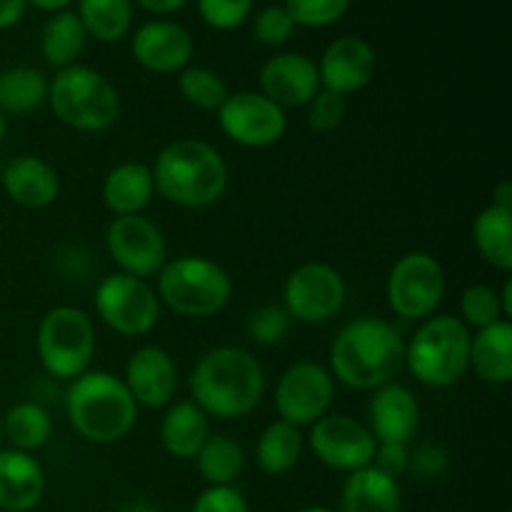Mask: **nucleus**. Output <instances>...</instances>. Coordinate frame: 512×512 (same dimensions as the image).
<instances>
[{
  "label": "nucleus",
  "instance_id": "1",
  "mask_svg": "<svg viewBox=\"0 0 512 512\" xmlns=\"http://www.w3.org/2000/svg\"><path fill=\"white\" fill-rule=\"evenodd\" d=\"M193 403L208 418L238 420L258 408L265 395V375L258 358L238 345L208 350L188 378Z\"/></svg>",
  "mask_w": 512,
  "mask_h": 512
},
{
  "label": "nucleus",
  "instance_id": "2",
  "mask_svg": "<svg viewBox=\"0 0 512 512\" xmlns=\"http://www.w3.org/2000/svg\"><path fill=\"white\" fill-rule=\"evenodd\" d=\"M405 363V343L383 318L345 323L330 345V375L355 390H378L393 383Z\"/></svg>",
  "mask_w": 512,
  "mask_h": 512
},
{
  "label": "nucleus",
  "instance_id": "3",
  "mask_svg": "<svg viewBox=\"0 0 512 512\" xmlns=\"http://www.w3.org/2000/svg\"><path fill=\"white\" fill-rule=\"evenodd\" d=\"M155 193L180 208H210L228 190V163L218 148L198 138H180L155 158Z\"/></svg>",
  "mask_w": 512,
  "mask_h": 512
},
{
  "label": "nucleus",
  "instance_id": "4",
  "mask_svg": "<svg viewBox=\"0 0 512 512\" xmlns=\"http://www.w3.org/2000/svg\"><path fill=\"white\" fill-rule=\"evenodd\" d=\"M65 415L83 440L113 445L128 438L138 423V403L123 378L105 370H85L80 378L70 380Z\"/></svg>",
  "mask_w": 512,
  "mask_h": 512
},
{
  "label": "nucleus",
  "instance_id": "5",
  "mask_svg": "<svg viewBox=\"0 0 512 512\" xmlns=\"http://www.w3.org/2000/svg\"><path fill=\"white\" fill-rule=\"evenodd\" d=\"M48 105L55 118L80 133H103L120 118V95L115 85L88 65L55 70L48 85Z\"/></svg>",
  "mask_w": 512,
  "mask_h": 512
},
{
  "label": "nucleus",
  "instance_id": "6",
  "mask_svg": "<svg viewBox=\"0 0 512 512\" xmlns=\"http://www.w3.org/2000/svg\"><path fill=\"white\" fill-rule=\"evenodd\" d=\"M405 363L418 383L450 388L470 370V328L455 315L420 320L413 340L405 345Z\"/></svg>",
  "mask_w": 512,
  "mask_h": 512
},
{
  "label": "nucleus",
  "instance_id": "7",
  "mask_svg": "<svg viewBox=\"0 0 512 512\" xmlns=\"http://www.w3.org/2000/svg\"><path fill=\"white\" fill-rule=\"evenodd\" d=\"M158 300L183 318L218 315L233 298L228 270L203 255H180L158 273Z\"/></svg>",
  "mask_w": 512,
  "mask_h": 512
},
{
  "label": "nucleus",
  "instance_id": "8",
  "mask_svg": "<svg viewBox=\"0 0 512 512\" xmlns=\"http://www.w3.org/2000/svg\"><path fill=\"white\" fill-rule=\"evenodd\" d=\"M45 373L58 380H75L90 370L95 355V328L85 310L58 305L40 320L35 338Z\"/></svg>",
  "mask_w": 512,
  "mask_h": 512
},
{
  "label": "nucleus",
  "instance_id": "9",
  "mask_svg": "<svg viewBox=\"0 0 512 512\" xmlns=\"http://www.w3.org/2000/svg\"><path fill=\"white\" fill-rule=\"evenodd\" d=\"M445 295V270L435 255L413 250L398 258L388 275L385 298L403 320H425L438 310Z\"/></svg>",
  "mask_w": 512,
  "mask_h": 512
},
{
  "label": "nucleus",
  "instance_id": "10",
  "mask_svg": "<svg viewBox=\"0 0 512 512\" xmlns=\"http://www.w3.org/2000/svg\"><path fill=\"white\" fill-rule=\"evenodd\" d=\"M95 310L110 330L128 338L148 335L160 320V300L153 285L125 273L105 275L95 288Z\"/></svg>",
  "mask_w": 512,
  "mask_h": 512
},
{
  "label": "nucleus",
  "instance_id": "11",
  "mask_svg": "<svg viewBox=\"0 0 512 512\" xmlns=\"http://www.w3.org/2000/svg\"><path fill=\"white\" fill-rule=\"evenodd\" d=\"M348 295L345 278L328 263H303L283 285V308L290 320L305 325L328 323L340 313Z\"/></svg>",
  "mask_w": 512,
  "mask_h": 512
},
{
  "label": "nucleus",
  "instance_id": "12",
  "mask_svg": "<svg viewBox=\"0 0 512 512\" xmlns=\"http://www.w3.org/2000/svg\"><path fill=\"white\" fill-rule=\"evenodd\" d=\"M105 248L118 273L148 280L168 263V243L153 220L145 215H118L105 230Z\"/></svg>",
  "mask_w": 512,
  "mask_h": 512
},
{
  "label": "nucleus",
  "instance_id": "13",
  "mask_svg": "<svg viewBox=\"0 0 512 512\" xmlns=\"http://www.w3.org/2000/svg\"><path fill=\"white\" fill-rule=\"evenodd\" d=\"M335 400V380L328 368L313 360L295 363L275 385V408L280 420L305 428L330 413Z\"/></svg>",
  "mask_w": 512,
  "mask_h": 512
},
{
  "label": "nucleus",
  "instance_id": "14",
  "mask_svg": "<svg viewBox=\"0 0 512 512\" xmlns=\"http://www.w3.org/2000/svg\"><path fill=\"white\" fill-rule=\"evenodd\" d=\"M220 130L228 135L233 143L243 148H270L278 143L288 128V118L280 105L265 98L255 90H238L225 98L218 110Z\"/></svg>",
  "mask_w": 512,
  "mask_h": 512
},
{
  "label": "nucleus",
  "instance_id": "15",
  "mask_svg": "<svg viewBox=\"0 0 512 512\" xmlns=\"http://www.w3.org/2000/svg\"><path fill=\"white\" fill-rule=\"evenodd\" d=\"M375 438L360 420L328 413L310 425V450L323 465L343 473L368 468L375 455Z\"/></svg>",
  "mask_w": 512,
  "mask_h": 512
},
{
  "label": "nucleus",
  "instance_id": "16",
  "mask_svg": "<svg viewBox=\"0 0 512 512\" xmlns=\"http://www.w3.org/2000/svg\"><path fill=\"white\" fill-rule=\"evenodd\" d=\"M375 68H378V55L373 45L358 35H343L335 38L320 55V88L348 98L373 83Z\"/></svg>",
  "mask_w": 512,
  "mask_h": 512
},
{
  "label": "nucleus",
  "instance_id": "17",
  "mask_svg": "<svg viewBox=\"0 0 512 512\" xmlns=\"http://www.w3.org/2000/svg\"><path fill=\"white\" fill-rule=\"evenodd\" d=\"M133 58L158 75L180 73L193 58V35L175 20H148L133 33Z\"/></svg>",
  "mask_w": 512,
  "mask_h": 512
},
{
  "label": "nucleus",
  "instance_id": "18",
  "mask_svg": "<svg viewBox=\"0 0 512 512\" xmlns=\"http://www.w3.org/2000/svg\"><path fill=\"white\" fill-rule=\"evenodd\" d=\"M123 383L138 408H168L178 390V368L168 350L143 345L125 363Z\"/></svg>",
  "mask_w": 512,
  "mask_h": 512
},
{
  "label": "nucleus",
  "instance_id": "19",
  "mask_svg": "<svg viewBox=\"0 0 512 512\" xmlns=\"http://www.w3.org/2000/svg\"><path fill=\"white\" fill-rule=\"evenodd\" d=\"M318 90V63L303 53H278L260 68V93L283 110L303 108Z\"/></svg>",
  "mask_w": 512,
  "mask_h": 512
},
{
  "label": "nucleus",
  "instance_id": "20",
  "mask_svg": "<svg viewBox=\"0 0 512 512\" xmlns=\"http://www.w3.org/2000/svg\"><path fill=\"white\" fill-rule=\"evenodd\" d=\"M370 433L375 443L408 445L420 425V405L405 385L388 383L378 388L368 405Z\"/></svg>",
  "mask_w": 512,
  "mask_h": 512
},
{
  "label": "nucleus",
  "instance_id": "21",
  "mask_svg": "<svg viewBox=\"0 0 512 512\" xmlns=\"http://www.w3.org/2000/svg\"><path fill=\"white\" fill-rule=\"evenodd\" d=\"M0 188L20 208L43 210L60 195L58 170L38 155H18L3 165Z\"/></svg>",
  "mask_w": 512,
  "mask_h": 512
},
{
  "label": "nucleus",
  "instance_id": "22",
  "mask_svg": "<svg viewBox=\"0 0 512 512\" xmlns=\"http://www.w3.org/2000/svg\"><path fill=\"white\" fill-rule=\"evenodd\" d=\"M45 493V470L30 453L0 450V510L30 512Z\"/></svg>",
  "mask_w": 512,
  "mask_h": 512
},
{
  "label": "nucleus",
  "instance_id": "23",
  "mask_svg": "<svg viewBox=\"0 0 512 512\" xmlns=\"http://www.w3.org/2000/svg\"><path fill=\"white\" fill-rule=\"evenodd\" d=\"M208 438L210 418L193 400H178L168 405L160 420V445L170 458L195 460Z\"/></svg>",
  "mask_w": 512,
  "mask_h": 512
},
{
  "label": "nucleus",
  "instance_id": "24",
  "mask_svg": "<svg viewBox=\"0 0 512 512\" xmlns=\"http://www.w3.org/2000/svg\"><path fill=\"white\" fill-rule=\"evenodd\" d=\"M403 490L398 478L368 465L348 475L340 493V512H400Z\"/></svg>",
  "mask_w": 512,
  "mask_h": 512
},
{
  "label": "nucleus",
  "instance_id": "25",
  "mask_svg": "<svg viewBox=\"0 0 512 512\" xmlns=\"http://www.w3.org/2000/svg\"><path fill=\"white\" fill-rule=\"evenodd\" d=\"M153 195V170L138 160L115 165L103 180V203L115 218L118 215H143Z\"/></svg>",
  "mask_w": 512,
  "mask_h": 512
},
{
  "label": "nucleus",
  "instance_id": "26",
  "mask_svg": "<svg viewBox=\"0 0 512 512\" xmlns=\"http://www.w3.org/2000/svg\"><path fill=\"white\" fill-rule=\"evenodd\" d=\"M470 368L490 385L512 380V325L510 320L488 325L470 335Z\"/></svg>",
  "mask_w": 512,
  "mask_h": 512
},
{
  "label": "nucleus",
  "instance_id": "27",
  "mask_svg": "<svg viewBox=\"0 0 512 512\" xmlns=\"http://www.w3.org/2000/svg\"><path fill=\"white\" fill-rule=\"evenodd\" d=\"M85 43H88V33H85L83 23H80L75 10H60L48 18L40 33V50L50 68L63 70L68 65L78 63L83 55Z\"/></svg>",
  "mask_w": 512,
  "mask_h": 512
},
{
  "label": "nucleus",
  "instance_id": "28",
  "mask_svg": "<svg viewBox=\"0 0 512 512\" xmlns=\"http://www.w3.org/2000/svg\"><path fill=\"white\" fill-rule=\"evenodd\" d=\"M473 243L480 258L493 268L512 270V208L490 203L478 213L473 223Z\"/></svg>",
  "mask_w": 512,
  "mask_h": 512
},
{
  "label": "nucleus",
  "instance_id": "29",
  "mask_svg": "<svg viewBox=\"0 0 512 512\" xmlns=\"http://www.w3.org/2000/svg\"><path fill=\"white\" fill-rule=\"evenodd\" d=\"M300 455H303V433L285 420H273L260 433L258 445H255V463L265 475H273V478L290 473L298 465Z\"/></svg>",
  "mask_w": 512,
  "mask_h": 512
},
{
  "label": "nucleus",
  "instance_id": "30",
  "mask_svg": "<svg viewBox=\"0 0 512 512\" xmlns=\"http://www.w3.org/2000/svg\"><path fill=\"white\" fill-rule=\"evenodd\" d=\"M53 435V418L48 410L33 400L15 403L3 415V440H8L10 448L20 453H30L45 448Z\"/></svg>",
  "mask_w": 512,
  "mask_h": 512
},
{
  "label": "nucleus",
  "instance_id": "31",
  "mask_svg": "<svg viewBox=\"0 0 512 512\" xmlns=\"http://www.w3.org/2000/svg\"><path fill=\"white\" fill-rule=\"evenodd\" d=\"M50 80L30 65L0 70V110L5 115H28L48 103Z\"/></svg>",
  "mask_w": 512,
  "mask_h": 512
},
{
  "label": "nucleus",
  "instance_id": "32",
  "mask_svg": "<svg viewBox=\"0 0 512 512\" xmlns=\"http://www.w3.org/2000/svg\"><path fill=\"white\" fill-rule=\"evenodd\" d=\"M75 13L98 43H118L133 28V0H78Z\"/></svg>",
  "mask_w": 512,
  "mask_h": 512
},
{
  "label": "nucleus",
  "instance_id": "33",
  "mask_svg": "<svg viewBox=\"0 0 512 512\" xmlns=\"http://www.w3.org/2000/svg\"><path fill=\"white\" fill-rule=\"evenodd\" d=\"M195 463L208 485H233L245 468V450L228 435H210L195 455Z\"/></svg>",
  "mask_w": 512,
  "mask_h": 512
},
{
  "label": "nucleus",
  "instance_id": "34",
  "mask_svg": "<svg viewBox=\"0 0 512 512\" xmlns=\"http://www.w3.org/2000/svg\"><path fill=\"white\" fill-rule=\"evenodd\" d=\"M178 88L190 105L200 110H215V113L230 95L225 80L215 70L203 68V65H188L180 70Z\"/></svg>",
  "mask_w": 512,
  "mask_h": 512
},
{
  "label": "nucleus",
  "instance_id": "35",
  "mask_svg": "<svg viewBox=\"0 0 512 512\" xmlns=\"http://www.w3.org/2000/svg\"><path fill=\"white\" fill-rule=\"evenodd\" d=\"M460 320H463L468 328L483 330L488 325L500 323V320H508L503 313V305H500V293L493 285H470L463 290V298H460Z\"/></svg>",
  "mask_w": 512,
  "mask_h": 512
},
{
  "label": "nucleus",
  "instance_id": "36",
  "mask_svg": "<svg viewBox=\"0 0 512 512\" xmlns=\"http://www.w3.org/2000/svg\"><path fill=\"white\" fill-rule=\"evenodd\" d=\"M290 315L285 313L283 305H260L245 320V335L253 340L255 345H278L288 338L290 333Z\"/></svg>",
  "mask_w": 512,
  "mask_h": 512
},
{
  "label": "nucleus",
  "instance_id": "37",
  "mask_svg": "<svg viewBox=\"0 0 512 512\" xmlns=\"http://www.w3.org/2000/svg\"><path fill=\"white\" fill-rule=\"evenodd\" d=\"M353 0H285L283 8L295 25L303 28H328L350 10Z\"/></svg>",
  "mask_w": 512,
  "mask_h": 512
},
{
  "label": "nucleus",
  "instance_id": "38",
  "mask_svg": "<svg viewBox=\"0 0 512 512\" xmlns=\"http://www.w3.org/2000/svg\"><path fill=\"white\" fill-rule=\"evenodd\" d=\"M198 13L205 25L213 30L228 33V30L240 28L250 18L255 0H195Z\"/></svg>",
  "mask_w": 512,
  "mask_h": 512
},
{
  "label": "nucleus",
  "instance_id": "39",
  "mask_svg": "<svg viewBox=\"0 0 512 512\" xmlns=\"http://www.w3.org/2000/svg\"><path fill=\"white\" fill-rule=\"evenodd\" d=\"M295 28L298 25L293 23V18H290L283 5H268L253 20L255 40L260 45H268V48H278V45L288 43L293 38Z\"/></svg>",
  "mask_w": 512,
  "mask_h": 512
},
{
  "label": "nucleus",
  "instance_id": "40",
  "mask_svg": "<svg viewBox=\"0 0 512 512\" xmlns=\"http://www.w3.org/2000/svg\"><path fill=\"white\" fill-rule=\"evenodd\" d=\"M305 108H308V125L315 133H333L343 125L345 113H348V100L343 95L320 88Z\"/></svg>",
  "mask_w": 512,
  "mask_h": 512
},
{
  "label": "nucleus",
  "instance_id": "41",
  "mask_svg": "<svg viewBox=\"0 0 512 512\" xmlns=\"http://www.w3.org/2000/svg\"><path fill=\"white\" fill-rule=\"evenodd\" d=\"M190 512H250V505L235 485H208Z\"/></svg>",
  "mask_w": 512,
  "mask_h": 512
},
{
  "label": "nucleus",
  "instance_id": "42",
  "mask_svg": "<svg viewBox=\"0 0 512 512\" xmlns=\"http://www.w3.org/2000/svg\"><path fill=\"white\" fill-rule=\"evenodd\" d=\"M373 468H378L380 473L390 475V478H400L405 470L410 468V450L403 443H378L375 445L373 455Z\"/></svg>",
  "mask_w": 512,
  "mask_h": 512
},
{
  "label": "nucleus",
  "instance_id": "43",
  "mask_svg": "<svg viewBox=\"0 0 512 512\" xmlns=\"http://www.w3.org/2000/svg\"><path fill=\"white\" fill-rule=\"evenodd\" d=\"M410 468L420 475V478L430 480L438 478L448 468V453L440 445H420L413 455H410Z\"/></svg>",
  "mask_w": 512,
  "mask_h": 512
},
{
  "label": "nucleus",
  "instance_id": "44",
  "mask_svg": "<svg viewBox=\"0 0 512 512\" xmlns=\"http://www.w3.org/2000/svg\"><path fill=\"white\" fill-rule=\"evenodd\" d=\"M28 0H0V30H8L23 20Z\"/></svg>",
  "mask_w": 512,
  "mask_h": 512
},
{
  "label": "nucleus",
  "instance_id": "45",
  "mask_svg": "<svg viewBox=\"0 0 512 512\" xmlns=\"http://www.w3.org/2000/svg\"><path fill=\"white\" fill-rule=\"evenodd\" d=\"M135 5H140L143 10L153 15H170V13H178L183 10L190 0H133Z\"/></svg>",
  "mask_w": 512,
  "mask_h": 512
},
{
  "label": "nucleus",
  "instance_id": "46",
  "mask_svg": "<svg viewBox=\"0 0 512 512\" xmlns=\"http://www.w3.org/2000/svg\"><path fill=\"white\" fill-rule=\"evenodd\" d=\"M73 3V0H28V5H33V8L43 10V13H60V10H68V5Z\"/></svg>",
  "mask_w": 512,
  "mask_h": 512
},
{
  "label": "nucleus",
  "instance_id": "47",
  "mask_svg": "<svg viewBox=\"0 0 512 512\" xmlns=\"http://www.w3.org/2000/svg\"><path fill=\"white\" fill-rule=\"evenodd\" d=\"M493 205H500V208H512V185L508 183V180H503V183L493 190Z\"/></svg>",
  "mask_w": 512,
  "mask_h": 512
},
{
  "label": "nucleus",
  "instance_id": "48",
  "mask_svg": "<svg viewBox=\"0 0 512 512\" xmlns=\"http://www.w3.org/2000/svg\"><path fill=\"white\" fill-rule=\"evenodd\" d=\"M500 305H503L505 318H510V315H512V283H510V280H505L503 293H500Z\"/></svg>",
  "mask_w": 512,
  "mask_h": 512
},
{
  "label": "nucleus",
  "instance_id": "49",
  "mask_svg": "<svg viewBox=\"0 0 512 512\" xmlns=\"http://www.w3.org/2000/svg\"><path fill=\"white\" fill-rule=\"evenodd\" d=\"M123 512H160V510L155 508L153 503H148V500H133V503H130Z\"/></svg>",
  "mask_w": 512,
  "mask_h": 512
},
{
  "label": "nucleus",
  "instance_id": "50",
  "mask_svg": "<svg viewBox=\"0 0 512 512\" xmlns=\"http://www.w3.org/2000/svg\"><path fill=\"white\" fill-rule=\"evenodd\" d=\"M5 130H8V115H5L3 110H0V140L5 138Z\"/></svg>",
  "mask_w": 512,
  "mask_h": 512
},
{
  "label": "nucleus",
  "instance_id": "51",
  "mask_svg": "<svg viewBox=\"0 0 512 512\" xmlns=\"http://www.w3.org/2000/svg\"><path fill=\"white\" fill-rule=\"evenodd\" d=\"M298 512H335V510L323 508V505H310V508H303V510H298Z\"/></svg>",
  "mask_w": 512,
  "mask_h": 512
},
{
  "label": "nucleus",
  "instance_id": "52",
  "mask_svg": "<svg viewBox=\"0 0 512 512\" xmlns=\"http://www.w3.org/2000/svg\"><path fill=\"white\" fill-rule=\"evenodd\" d=\"M0 443H3V415H0Z\"/></svg>",
  "mask_w": 512,
  "mask_h": 512
},
{
  "label": "nucleus",
  "instance_id": "53",
  "mask_svg": "<svg viewBox=\"0 0 512 512\" xmlns=\"http://www.w3.org/2000/svg\"><path fill=\"white\" fill-rule=\"evenodd\" d=\"M0 175H3V163H0Z\"/></svg>",
  "mask_w": 512,
  "mask_h": 512
}]
</instances>
